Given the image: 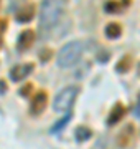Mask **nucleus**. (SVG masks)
<instances>
[{"label":"nucleus","instance_id":"obj_1","mask_svg":"<svg viewBox=\"0 0 140 149\" xmlns=\"http://www.w3.org/2000/svg\"><path fill=\"white\" fill-rule=\"evenodd\" d=\"M61 15V2L59 0H43L40 7V27L43 30H49L56 25Z\"/></svg>","mask_w":140,"mask_h":149},{"label":"nucleus","instance_id":"obj_2","mask_svg":"<svg viewBox=\"0 0 140 149\" xmlns=\"http://www.w3.org/2000/svg\"><path fill=\"white\" fill-rule=\"evenodd\" d=\"M82 55L81 42H69L59 50L58 53V66L61 68H71L74 66Z\"/></svg>","mask_w":140,"mask_h":149},{"label":"nucleus","instance_id":"obj_3","mask_svg":"<svg viewBox=\"0 0 140 149\" xmlns=\"http://www.w3.org/2000/svg\"><path fill=\"white\" fill-rule=\"evenodd\" d=\"M79 90L76 86H66L65 90H61L56 95L53 101V108L56 113H61V114H66L69 113V109L73 108V103H74L76 96H78Z\"/></svg>","mask_w":140,"mask_h":149},{"label":"nucleus","instance_id":"obj_4","mask_svg":"<svg viewBox=\"0 0 140 149\" xmlns=\"http://www.w3.org/2000/svg\"><path fill=\"white\" fill-rule=\"evenodd\" d=\"M32 70H33V65L27 63V65H16V66H13L10 71V76H12V80L13 81H20L23 80L25 76H28V74L32 73Z\"/></svg>","mask_w":140,"mask_h":149},{"label":"nucleus","instance_id":"obj_5","mask_svg":"<svg viewBox=\"0 0 140 149\" xmlns=\"http://www.w3.org/2000/svg\"><path fill=\"white\" fill-rule=\"evenodd\" d=\"M46 103H48V96H46V93H38V95L33 98V101H32V113L40 114V113L46 108Z\"/></svg>","mask_w":140,"mask_h":149},{"label":"nucleus","instance_id":"obj_6","mask_svg":"<svg viewBox=\"0 0 140 149\" xmlns=\"http://www.w3.org/2000/svg\"><path fill=\"white\" fill-rule=\"evenodd\" d=\"M125 114V108L120 104V103H117L115 106H114V109L110 111V116L107 118V124H115V123H119L120 119H122V116Z\"/></svg>","mask_w":140,"mask_h":149},{"label":"nucleus","instance_id":"obj_7","mask_svg":"<svg viewBox=\"0 0 140 149\" xmlns=\"http://www.w3.org/2000/svg\"><path fill=\"white\" fill-rule=\"evenodd\" d=\"M33 40H35V33H33L32 30H27V32H23L22 35H20V38H18V47H20V50L32 47Z\"/></svg>","mask_w":140,"mask_h":149},{"label":"nucleus","instance_id":"obj_8","mask_svg":"<svg viewBox=\"0 0 140 149\" xmlns=\"http://www.w3.org/2000/svg\"><path fill=\"white\" fill-rule=\"evenodd\" d=\"M74 136H76V139H78L79 143H84V141H87V139L92 136V131L89 128H86V126H78Z\"/></svg>","mask_w":140,"mask_h":149},{"label":"nucleus","instance_id":"obj_9","mask_svg":"<svg viewBox=\"0 0 140 149\" xmlns=\"http://www.w3.org/2000/svg\"><path fill=\"white\" fill-rule=\"evenodd\" d=\"M33 15H35V10H33V7H25L23 10H20L18 13H16V20L18 22H30L33 18Z\"/></svg>","mask_w":140,"mask_h":149},{"label":"nucleus","instance_id":"obj_10","mask_svg":"<svg viewBox=\"0 0 140 149\" xmlns=\"http://www.w3.org/2000/svg\"><path fill=\"white\" fill-rule=\"evenodd\" d=\"M120 33H122V30H120V27H119L117 23H109L107 27H106V35H107V38H110V40L119 38Z\"/></svg>","mask_w":140,"mask_h":149},{"label":"nucleus","instance_id":"obj_11","mask_svg":"<svg viewBox=\"0 0 140 149\" xmlns=\"http://www.w3.org/2000/svg\"><path fill=\"white\" fill-rule=\"evenodd\" d=\"M69 119H71V114H69V113H66V114L61 118L58 123H54V124H53V128H51V133L54 134V133H58V131H61V129H63L66 124L69 123Z\"/></svg>","mask_w":140,"mask_h":149},{"label":"nucleus","instance_id":"obj_12","mask_svg":"<svg viewBox=\"0 0 140 149\" xmlns=\"http://www.w3.org/2000/svg\"><path fill=\"white\" fill-rule=\"evenodd\" d=\"M129 68H130V58H129V56H124V58L117 63V66H115V70H117V71H120V73L127 71Z\"/></svg>","mask_w":140,"mask_h":149},{"label":"nucleus","instance_id":"obj_13","mask_svg":"<svg viewBox=\"0 0 140 149\" xmlns=\"http://www.w3.org/2000/svg\"><path fill=\"white\" fill-rule=\"evenodd\" d=\"M119 10H120V5H119L117 2H107L106 3V12L107 13H115Z\"/></svg>","mask_w":140,"mask_h":149},{"label":"nucleus","instance_id":"obj_14","mask_svg":"<svg viewBox=\"0 0 140 149\" xmlns=\"http://www.w3.org/2000/svg\"><path fill=\"white\" fill-rule=\"evenodd\" d=\"M30 90H32V85H27V86H25V90H20V95L27 96L28 93H30Z\"/></svg>","mask_w":140,"mask_h":149},{"label":"nucleus","instance_id":"obj_15","mask_svg":"<svg viewBox=\"0 0 140 149\" xmlns=\"http://www.w3.org/2000/svg\"><path fill=\"white\" fill-rule=\"evenodd\" d=\"M3 30H5V22L0 20V43H2V33H3Z\"/></svg>","mask_w":140,"mask_h":149},{"label":"nucleus","instance_id":"obj_16","mask_svg":"<svg viewBox=\"0 0 140 149\" xmlns=\"http://www.w3.org/2000/svg\"><path fill=\"white\" fill-rule=\"evenodd\" d=\"M107 58H109V55H107V53H104V55H102V53H99V60H107Z\"/></svg>","mask_w":140,"mask_h":149},{"label":"nucleus","instance_id":"obj_17","mask_svg":"<svg viewBox=\"0 0 140 149\" xmlns=\"http://www.w3.org/2000/svg\"><path fill=\"white\" fill-rule=\"evenodd\" d=\"M3 91H5V83L0 81V93H3Z\"/></svg>","mask_w":140,"mask_h":149}]
</instances>
